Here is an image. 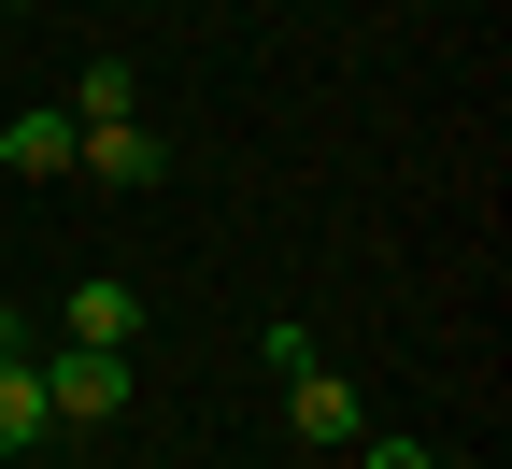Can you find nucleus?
Here are the masks:
<instances>
[{"instance_id":"f257e3e1","label":"nucleus","mask_w":512,"mask_h":469,"mask_svg":"<svg viewBox=\"0 0 512 469\" xmlns=\"http://www.w3.org/2000/svg\"><path fill=\"white\" fill-rule=\"evenodd\" d=\"M128 413V356H43V427H114Z\"/></svg>"},{"instance_id":"f03ea898","label":"nucleus","mask_w":512,"mask_h":469,"mask_svg":"<svg viewBox=\"0 0 512 469\" xmlns=\"http://www.w3.org/2000/svg\"><path fill=\"white\" fill-rule=\"evenodd\" d=\"M285 427H299L313 455H356V441H370V413H356V384H342L328 356H313V370H285Z\"/></svg>"},{"instance_id":"7ed1b4c3","label":"nucleus","mask_w":512,"mask_h":469,"mask_svg":"<svg viewBox=\"0 0 512 469\" xmlns=\"http://www.w3.org/2000/svg\"><path fill=\"white\" fill-rule=\"evenodd\" d=\"M57 327H72L86 356H128V342H143V285H128V271H72V299H57Z\"/></svg>"},{"instance_id":"20e7f679","label":"nucleus","mask_w":512,"mask_h":469,"mask_svg":"<svg viewBox=\"0 0 512 469\" xmlns=\"http://www.w3.org/2000/svg\"><path fill=\"white\" fill-rule=\"evenodd\" d=\"M72 171H86V185H114V199H143V185L171 171V143H157L143 114H128V128H72Z\"/></svg>"},{"instance_id":"39448f33","label":"nucleus","mask_w":512,"mask_h":469,"mask_svg":"<svg viewBox=\"0 0 512 469\" xmlns=\"http://www.w3.org/2000/svg\"><path fill=\"white\" fill-rule=\"evenodd\" d=\"M0 171H15V185H57V171H72V114H15V128H0Z\"/></svg>"},{"instance_id":"423d86ee","label":"nucleus","mask_w":512,"mask_h":469,"mask_svg":"<svg viewBox=\"0 0 512 469\" xmlns=\"http://www.w3.org/2000/svg\"><path fill=\"white\" fill-rule=\"evenodd\" d=\"M143 114V72L128 57H86V86H72V128H128Z\"/></svg>"},{"instance_id":"0eeeda50","label":"nucleus","mask_w":512,"mask_h":469,"mask_svg":"<svg viewBox=\"0 0 512 469\" xmlns=\"http://www.w3.org/2000/svg\"><path fill=\"white\" fill-rule=\"evenodd\" d=\"M43 441V370L15 356V370H0V455H29Z\"/></svg>"},{"instance_id":"6e6552de","label":"nucleus","mask_w":512,"mask_h":469,"mask_svg":"<svg viewBox=\"0 0 512 469\" xmlns=\"http://www.w3.org/2000/svg\"><path fill=\"white\" fill-rule=\"evenodd\" d=\"M370 469H441V455L427 441H370Z\"/></svg>"}]
</instances>
